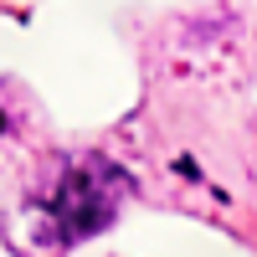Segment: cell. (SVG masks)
<instances>
[{
	"instance_id": "cell-1",
	"label": "cell",
	"mask_w": 257,
	"mask_h": 257,
	"mask_svg": "<svg viewBox=\"0 0 257 257\" xmlns=\"http://www.w3.org/2000/svg\"><path fill=\"white\" fill-rule=\"evenodd\" d=\"M128 180L118 175L113 165H103V160H88V165H72L67 175H62L57 185V196H52V216L62 226V242H72V237H93V231H103L113 221V211H118V190Z\"/></svg>"
}]
</instances>
